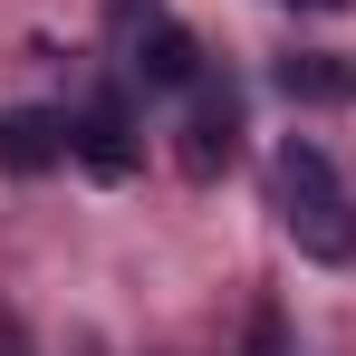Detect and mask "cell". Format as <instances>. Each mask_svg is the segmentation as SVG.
<instances>
[{
	"mask_svg": "<svg viewBox=\"0 0 356 356\" xmlns=\"http://www.w3.org/2000/svg\"><path fill=\"white\" fill-rule=\"evenodd\" d=\"M0 164H10V174H49V164H67V116H49V106H10V116H0Z\"/></svg>",
	"mask_w": 356,
	"mask_h": 356,
	"instance_id": "4",
	"label": "cell"
},
{
	"mask_svg": "<svg viewBox=\"0 0 356 356\" xmlns=\"http://www.w3.org/2000/svg\"><path fill=\"white\" fill-rule=\"evenodd\" d=\"M270 202H280V232L308 250V260H356V202L347 183H337V164L318 154V145H280L270 154Z\"/></svg>",
	"mask_w": 356,
	"mask_h": 356,
	"instance_id": "1",
	"label": "cell"
},
{
	"mask_svg": "<svg viewBox=\"0 0 356 356\" xmlns=\"http://www.w3.org/2000/svg\"><path fill=\"white\" fill-rule=\"evenodd\" d=\"M125 49H135V77H145V87H202V49H193V39H183L174 19H164V10H145V19H125Z\"/></svg>",
	"mask_w": 356,
	"mask_h": 356,
	"instance_id": "2",
	"label": "cell"
},
{
	"mask_svg": "<svg viewBox=\"0 0 356 356\" xmlns=\"http://www.w3.org/2000/svg\"><path fill=\"white\" fill-rule=\"evenodd\" d=\"M222 154H232V97H212V87H202V97H193V125H183V164H193V174H212Z\"/></svg>",
	"mask_w": 356,
	"mask_h": 356,
	"instance_id": "5",
	"label": "cell"
},
{
	"mask_svg": "<svg viewBox=\"0 0 356 356\" xmlns=\"http://www.w3.org/2000/svg\"><path fill=\"white\" fill-rule=\"evenodd\" d=\"M67 154H77L87 174H135V135H125V106H116V97H97V106L67 116Z\"/></svg>",
	"mask_w": 356,
	"mask_h": 356,
	"instance_id": "3",
	"label": "cell"
},
{
	"mask_svg": "<svg viewBox=\"0 0 356 356\" xmlns=\"http://www.w3.org/2000/svg\"><path fill=\"white\" fill-rule=\"evenodd\" d=\"M289 10H347V0H289Z\"/></svg>",
	"mask_w": 356,
	"mask_h": 356,
	"instance_id": "7",
	"label": "cell"
},
{
	"mask_svg": "<svg viewBox=\"0 0 356 356\" xmlns=\"http://www.w3.org/2000/svg\"><path fill=\"white\" fill-rule=\"evenodd\" d=\"M280 87H289V97H318V106H337V97H356V67H337V58H289V67H280Z\"/></svg>",
	"mask_w": 356,
	"mask_h": 356,
	"instance_id": "6",
	"label": "cell"
}]
</instances>
